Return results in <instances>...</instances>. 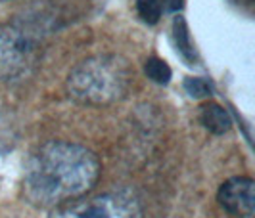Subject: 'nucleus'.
Segmentation results:
<instances>
[{
	"mask_svg": "<svg viewBox=\"0 0 255 218\" xmlns=\"http://www.w3.org/2000/svg\"><path fill=\"white\" fill-rule=\"evenodd\" d=\"M217 201L229 215L252 218L255 209V182L250 176H234L221 184Z\"/></svg>",
	"mask_w": 255,
	"mask_h": 218,
	"instance_id": "obj_5",
	"label": "nucleus"
},
{
	"mask_svg": "<svg viewBox=\"0 0 255 218\" xmlns=\"http://www.w3.org/2000/svg\"><path fill=\"white\" fill-rule=\"evenodd\" d=\"M132 84V67L115 54L90 56L69 71V96L85 105H112L123 100Z\"/></svg>",
	"mask_w": 255,
	"mask_h": 218,
	"instance_id": "obj_2",
	"label": "nucleus"
},
{
	"mask_svg": "<svg viewBox=\"0 0 255 218\" xmlns=\"http://www.w3.org/2000/svg\"><path fill=\"white\" fill-rule=\"evenodd\" d=\"M50 218H142V207L127 192H106L56 207Z\"/></svg>",
	"mask_w": 255,
	"mask_h": 218,
	"instance_id": "obj_3",
	"label": "nucleus"
},
{
	"mask_svg": "<svg viewBox=\"0 0 255 218\" xmlns=\"http://www.w3.org/2000/svg\"><path fill=\"white\" fill-rule=\"evenodd\" d=\"M184 90L190 94L192 98L200 100V98H209L211 96V84L202 77H188L184 80Z\"/></svg>",
	"mask_w": 255,
	"mask_h": 218,
	"instance_id": "obj_10",
	"label": "nucleus"
},
{
	"mask_svg": "<svg viewBox=\"0 0 255 218\" xmlns=\"http://www.w3.org/2000/svg\"><path fill=\"white\" fill-rule=\"evenodd\" d=\"M200 123L211 134H217V136L229 132L230 127H232V119H230L229 111L215 102H209L202 105V109H200Z\"/></svg>",
	"mask_w": 255,
	"mask_h": 218,
	"instance_id": "obj_6",
	"label": "nucleus"
},
{
	"mask_svg": "<svg viewBox=\"0 0 255 218\" xmlns=\"http://www.w3.org/2000/svg\"><path fill=\"white\" fill-rule=\"evenodd\" d=\"M144 73L155 84H167L173 77V71H171L169 64L159 60V58H148L144 64Z\"/></svg>",
	"mask_w": 255,
	"mask_h": 218,
	"instance_id": "obj_7",
	"label": "nucleus"
},
{
	"mask_svg": "<svg viewBox=\"0 0 255 218\" xmlns=\"http://www.w3.org/2000/svg\"><path fill=\"white\" fill-rule=\"evenodd\" d=\"M184 8V0H163V10L167 12H180Z\"/></svg>",
	"mask_w": 255,
	"mask_h": 218,
	"instance_id": "obj_11",
	"label": "nucleus"
},
{
	"mask_svg": "<svg viewBox=\"0 0 255 218\" xmlns=\"http://www.w3.org/2000/svg\"><path fill=\"white\" fill-rule=\"evenodd\" d=\"M100 172V159L89 147L50 140L29 157L21 192L31 205L56 209L87 195L96 186Z\"/></svg>",
	"mask_w": 255,
	"mask_h": 218,
	"instance_id": "obj_1",
	"label": "nucleus"
},
{
	"mask_svg": "<svg viewBox=\"0 0 255 218\" xmlns=\"http://www.w3.org/2000/svg\"><path fill=\"white\" fill-rule=\"evenodd\" d=\"M38 40L33 31L17 23L0 25V80H12L35 64Z\"/></svg>",
	"mask_w": 255,
	"mask_h": 218,
	"instance_id": "obj_4",
	"label": "nucleus"
},
{
	"mask_svg": "<svg viewBox=\"0 0 255 218\" xmlns=\"http://www.w3.org/2000/svg\"><path fill=\"white\" fill-rule=\"evenodd\" d=\"M173 31H175V42H177L179 52L186 58V60H192L194 50H192L190 33H188L186 21H184L182 17H177V19H175V23H173Z\"/></svg>",
	"mask_w": 255,
	"mask_h": 218,
	"instance_id": "obj_9",
	"label": "nucleus"
},
{
	"mask_svg": "<svg viewBox=\"0 0 255 218\" xmlns=\"http://www.w3.org/2000/svg\"><path fill=\"white\" fill-rule=\"evenodd\" d=\"M136 12L148 25H155L163 13V0H136Z\"/></svg>",
	"mask_w": 255,
	"mask_h": 218,
	"instance_id": "obj_8",
	"label": "nucleus"
}]
</instances>
